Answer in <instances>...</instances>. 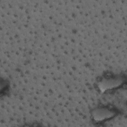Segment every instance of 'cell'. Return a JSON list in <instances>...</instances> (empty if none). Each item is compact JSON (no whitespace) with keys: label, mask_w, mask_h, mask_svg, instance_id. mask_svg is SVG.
<instances>
[{"label":"cell","mask_w":127,"mask_h":127,"mask_svg":"<svg viewBox=\"0 0 127 127\" xmlns=\"http://www.w3.org/2000/svg\"><path fill=\"white\" fill-rule=\"evenodd\" d=\"M111 115H113L112 112H111L108 110L103 109H101L100 111H96V112H95V113L93 115L95 120L98 121L104 120V119L105 118H108V116H111Z\"/></svg>","instance_id":"7a4b0ae2"},{"label":"cell","mask_w":127,"mask_h":127,"mask_svg":"<svg viewBox=\"0 0 127 127\" xmlns=\"http://www.w3.org/2000/svg\"><path fill=\"white\" fill-rule=\"evenodd\" d=\"M122 79L120 77H111L108 78H105L100 82V87L102 88H110L116 87L122 82Z\"/></svg>","instance_id":"6da1fadb"}]
</instances>
